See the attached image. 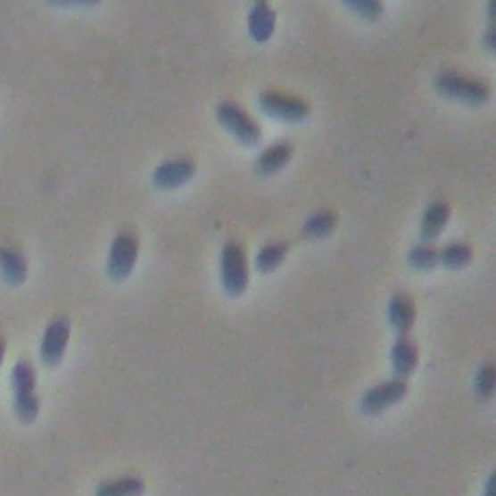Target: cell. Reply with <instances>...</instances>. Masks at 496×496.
I'll return each mask as SVG.
<instances>
[{
	"label": "cell",
	"instance_id": "obj_1",
	"mask_svg": "<svg viewBox=\"0 0 496 496\" xmlns=\"http://www.w3.org/2000/svg\"><path fill=\"white\" fill-rule=\"evenodd\" d=\"M436 94L467 105H484L491 99V86L477 78L458 72H442L434 78Z\"/></svg>",
	"mask_w": 496,
	"mask_h": 496
},
{
	"label": "cell",
	"instance_id": "obj_2",
	"mask_svg": "<svg viewBox=\"0 0 496 496\" xmlns=\"http://www.w3.org/2000/svg\"><path fill=\"white\" fill-rule=\"evenodd\" d=\"M36 368L29 360L21 359L12 368L14 409L21 423H33L39 415V398L36 393Z\"/></svg>",
	"mask_w": 496,
	"mask_h": 496
},
{
	"label": "cell",
	"instance_id": "obj_3",
	"mask_svg": "<svg viewBox=\"0 0 496 496\" xmlns=\"http://www.w3.org/2000/svg\"><path fill=\"white\" fill-rule=\"evenodd\" d=\"M216 117L219 120L221 127L227 130L231 136L246 145V148H252L262 138V128L248 112L235 101H223L216 109Z\"/></svg>",
	"mask_w": 496,
	"mask_h": 496
},
{
	"label": "cell",
	"instance_id": "obj_4",
	"mask_svg": "<svg viewBox=\"0 0 496 496\" xmlns=\"http://www.w3.org/2000/svg\"><path fill=\"white\" fill-rule=\"evenodd\" d=\"M248 260L244 248L239 243L229 241L221 251V284L229 297H241L248 289Z\"/></svg>",
	"mask_w": 496,
	"mask_h": 496
},
{
	"label": "cell",
	"instance_id": "obj_5",
	"mask_svg": "<svg viewBox=\"0 0 496 496\" xmlns=\"http://www.w3.org/2000/svg\"><path fill=\"white\" fill-rule=\"evenodd\" d=\"M408 380L390 378L368 388L359 400V409L363 415H380L393 408L408 396Z\"/></svg>",
	"mask_w": 496,
	"mask_h": 496
},
{
	"label": "cell",
	"instance_id": "obj_6",
	"mask_svg": "<svg viewBox=\"0 0 496 496\" xmlns=\"http://www.w3.org/2000/svg\"><path fill=\"white\" fill-rule=\"evenodd\" d=\"M140 252L138 239L132 233H119L112 239L109 258H107V274L111 279L122 281L130 277V274L136 268Z\"/></svg>",
	"mask_w": 496,
	"mask_h": 496
},
{
	"label": "cell",
	"instance_id": "obj_7",
	"mask_svg": "<svg viewBox=\"0 0 496 496\" xmlns=\"http://www.w3.org/2000/svg\"><path fill=\"white\" fill-rule=\"evenodd\" d=\"M258 105L272 119L284 122H301L310 115L307 101L295 95H284L277 92H264L258 97Z\"/></svg>",
	"mask_w": 496,
	"mask_h": 496
},
{
	"label": "cell",
	"instance_id": "obj_8",
	"mask_svg": "<svg viewBox=\"0 0 496 496\" xmlns=\"http://www.w3.org/2000/svg\"><path fill=\"white\" fill-rule=\"evenodd\" d=\"M70 320L59 317L49 322L47 328H45L43 334V342H41V359L45 365L54 367L59 365L64 353L66 347H69L70 342Z\"/></svg>",
	"mask_w": 496,
	"mask_h": 496
},
{
	"label": "cell",
	"instance_id": "obj_9",
	"mask_svg": "<svg viewBox=\"0 0 496 496\" xmlns=\"http://www.w3.org/2000/svg\"><path fill=\"white\" fill-rule=\"evenodd\" d=\"M194 173H196L194 161L188 160V157H178V160H169L160 167H155L152 180L157 188L171 190L188 183V180L194 177Z\"/></svg>",
	"mask_w": 496,
	"mask_h": 496
},
{
	"label": "cell",
	"instance_id": "obj_10",
	"mask_svg": "<svg viewBox=\"0 0 496 496\" xmlns=\"http://www.w3.org/2000/svg\"><path fill=\"white\" fill-rule=\"evenodd\" d=\"M392 370L393 378L408 380L417 365H419V347L409 335H398L396 343L392 345Z\"/></svg>",
	"mask_w": 496,
	"mask_h": 496
},
{
	"label": "cell",
	"instance_id": "obj_11",
	"mask_svg": "<svg viewBox=\"0 0 496 496\" xmlns=\"http://www.w3.org/2000/svg\"><path fill=\"white\" fill-rule=\"evenodd\" d=\"M276 10L264 0H258L248 10V33L256 43H266L272 39L276 31Z\"/></svg>",
	"mask_w": 496,
	"mask_h": 496
},
{
	"label": "cell",
	"instance_id": "obj_12",
	"mask_svg": "<svg viewBox=\"0 0 496 496\" xmlns=\"http://www.w3.org/2000/svg\"><path fill=\"white\" fill-rule=\"evenodd\" d=\"M415 302L408 293H396L388 302V320L398 335H409L415 326Z\"/></svg>",
	"mask_w": 496,
	"mask_h": 496
},
{
	"label": "cell",
	"instance_id": "obj_13",
	"mask_svg": "<svg viewBox=\"0 0 496 496\" xmlns=\"http://www.w3.org/2000/svg\"><path fill=\"white\" fill-rule=\"evenodd\" d=\"M450 206L446 204L444 200H436L428 204V208L423 213V219H421V229L419 235L423 243L431 244L433 241H436L438 236L442 235L444 227L450 221Z\"/></svg>",
	"mask_w": 496,
	"mask_h": 496
},
{
	"label": "cell",
	"instance_id": "obj_14",
	"mask_svg": "<svg viewBox=\"0 0 496 496\" xmlns=\"http://www.w3.org/2000/svg\"><path fill=\"white\" fill-rule=\"evenodd\" d=\"M293 157V144L289 142H276L264 150L254 163V169L258 175L269 177L279 173L281 169H285Z\"/></svg>",
	"mask_w": 496,
	"mask_h": 496
},
{
	"label": "cell",
	"instance_id": "obj_15",
	"mask_svg": "<svg viewBox=\"0 0 496 496\" xmlns=\"http://www.w3.org/2000/svg\"><path fill=\"white\" fill-rule=\"evenodd\" d=\"M0 274L12 285L24 284L28 277V260L26 256L14 251V248L0 246Z\"/></svg>",
	"mask_w": 496,
	"mask_h": 496
},
{
	"label": "cell",
	"instance_id": "obj_16",
	"mask_svg": "<svg viewBox=\"0 0 496 496\" xmlns=\"http://www.w3.org/2000/svg\"><path fill=\"white\" fill-rule=\"evenodd\" d=\"M287 252H289V244L285 241L268 243L260 248V251H258V254L254 258V266L260 274L274 272V269H277L281 264L285 262Z\"/></svg>",
	"mask_w": 496,
	"mask_h": 496
},
{
	"label": "cell",
	"instance_id": "obj_17",
	"mask_svg": "<svg viewBox=\"0 0 496 496\" xmlns=\"http://www.w3.org/2000/svg\"><path fill=\"white\" fill-rule=\"evenodd\" d=\"M335 223H337V216L332 210L314 211L302 225V236L310 241L324 239V236L332 235V231L335 229Z\"/></svg>",
	"mask_w": 496,
	"mask_h": 496
},
{
	"label": "cell",
	"instance_id": "obj_18",
	"mask_svg": "<svg viewBox=\"0 0 496 496\" xmlns=\"http://www.w3.org/2000/svg\"><path fill=\"white\" fill-rule=\"evenodd\" d=\"M473 260V248L467 243H450L442 251H438V264H442L448 269H461L469 266Z\"/></svg>",
	"mask_w": 496,
	"mask_h": 496
},
{
	"label": "cell",
	"instance_id": "obj_19",
	"mask_svg": "<svg viewBox=\"0 0 496 496\" xmlns=\"http://www.w3.org/2000/svg\"><path fill=\"white\" fill-rule=\"evenodd\" d=\"M145 484L138 477H122L111 483L99 484L95 496H142Z\"/></svg>",
	"mask_w": 496,
	"mask_h": 496
},
{
	"label": "cell",
	"instance_id": "obj_20",
	"mask_svg": "<svg viewBox=\"0 0 496 496\" xmlns=\"http://www.w3.org/2000/svg\"><path fill=\"white\" fill-rule=\"evenodd\" d=\"M408 264L419 272H428V269H434L438 266V251L434 246L421 243L415 244L409 254H408Z\"/></svg>",
	"mask_w": 496,
	"mask_h": 496
},
{
	"label": "cell",
	"instance_id": "obj_21",
	"mask_svg": "<svg viewBox=\"0 0 496 496\" xmlns=\"http://www.w3.org/2000/svg\"><path fill=\"white\" fill-rule=\"evenodd\" d=\"M496 388V370L492 363H484L479 367L475 380H473V390L481 401H491Z\"/></svg>",
	"mask_w": 496,
	"mask_h": 496
},
{
	"label": "cell",
	"instance_id": "obj_22",
	"mask_svg": "<svg viewBox=\"0 0 496 496\" xmlns=\"http://www.w3.org/2000/svg\"><path fill=\"white\" fill-rule=\"evenodd\" d=\"M345 6L367 21H376L384 12V4L378 3V0H347Z\"/></svg>",
	"mask_w": 496,
	"mask_h": 496
},
{
	"label": "cell",
	"instance_id": "obj_23",
	"mask_svg": "<svg viewBox=\"0 0 496 496\" xmlns=\"http://www.w3.org/2000/svg\"><path fill=\"white\" fill-rule=\"evenodd\" d=\"M484 496H494V475H491L484 484Z\"/></svg>",
	"mask_w": 496,
	"mask_h": 496
},
{
	"label": "cell",
	"instance_id": "obj_24",
	"mask_svg": "<svg viewBox=\"0 0 496 496\" xmlns=\"http://www.w3.org/2000/svg\"><path fill=\"white\" fill-rule=\"evenodd\" d=\"M4 349H6V345L3 340H0V365H3V359H4Z\"/></svg>",
	"mask_w": 496,
	"mask_h": 496
}]
</instances>
